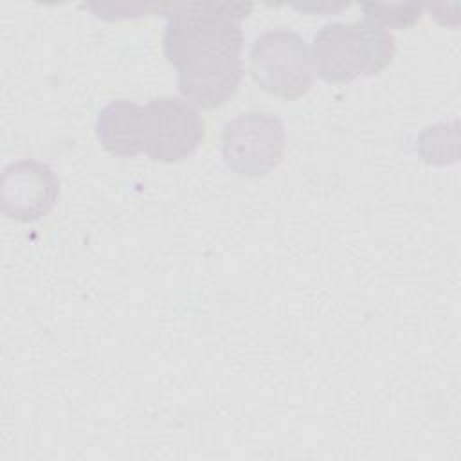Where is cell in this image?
Instances as JSON below:
<instances>
[{"mask_svg": "<svg viewBox=\"0 0 461 461\" xmlns=\"http://www.w3.org/2000/svg\"><path fill=\"white\" fill-rule=\"evenodd\" d=\"M155 11L167 18L164 56L176 68L223 58H240L243 32L240 22L252 11L249 2L162 4Z\"/></svg>", "mask_w": 461, "mask_h": 461, "instance_id": "1", "label": "cell"}, {"mask_svg": "<svg viewBox=\"0 0 461 461\" xmlns=\"http://www.w3.org/2000/svg\"><path fill=\"white\" fill-rule=\"evenodd\" d=\"M393 58V34L367 20L326 23L312 43L315 74L326 83H349L362 76L380 74Z\"/></svg>", "mask_w": 461, "mask_h": 461, "instance_id": "2", "label": "cell"}, {"mask_svg": "<svg viewBox=\"0 0 461 461\" xmlns=\"http://www.w3.org/2000/svg\"><path fill=\"white\" fill-rule=\"evenodd\" d=\"M249 72L267 94L294 101L313 85L315 68L306 41L290 29L261 32L250 45Z\"/></svg>", "mask_w": 461, "mask_h": 461, "instance_id": "3", "label": "cell"}, {"mask_svg": "<svg viewBox=\"0 0 461 461\" xmlns=\"http://www.w3.org/2000/svg\"><path fill=\"white\" fill-rule=\"evenodd\" d=\"M285 148V124L270 112H243L221 131L223 160L240 176H265L281 164Z\"/></svg>", "mask_w": 461, "mask_h": 461, "instance_id": "4", "label": "cell"}, {"mask_svg": "<svg viewBox=\"0 0 461 461\" xmlns=\"http://www.w3.org/2000/svg\"><path fill=\"white\" fill-rule=\"evenodd\" d=\"M205 122L180 97H157L144 106V151L155 162L173 164L191 157L202 144Z\"/></svg>", "mask_w": 461, "mask_h": 461, "instance_id": "5", "label": "cell"}, {"mask_svg": "<svg viewBox=\"0 0 461 461\" xmlns=\"http://www.w3.org/2000/svg\"><path fill=\"white\" fill-rule=\"evenodd\" d=\"M59 194V182L54 169L36 158H20L2 169L0 209L22 223L38 221L47 216Z\"/></svg>", "mask_w": 461, "mask_h": 461, "instance_id": "6", "label": "cell"}, {"mask_svg": "<svg viewBox=\"0 0 461 461\" xmlns=\"http://www.w3.org/2000/svg\"><path fill=\"white\" fill-rule=\"evenodd\" d=\"M243 70L240 58L211 59L178 68V92L193 106L212 110L223 104L240 86Z\"/></svg>", "mask_w": 461, "mask_h": 461, "instance_id": "7", "label": "cell"}, {"mask_svg": "<svg viewBox=\"0 0 461 461\" xmlns=\"http://www.w3.org/2000/svg\"><path fill=\"white\" fill-rule=\"evenodd\" d=\"M95 133L110 155H139L144 151V106L128 99L110 101L97 113Z\"/></svg>", "mask_w": 461, "mask_h": 461, "instance_id": "8", "label": "cell"}, {"mask_svg": "<svg viewBox=\"0 0 461 461\" xmlns=\"http://www.w3.org/2000/svg\"><path fill=\"white\" fill-rule=\"evenodd\" d=\"M364 11V20L369 23L382 27V29H405L414 25L425 9V4L421 2H398V4H387V2H369L360 5Z\"/></svg>", "mask_w": 461, "mask_h": 461, "instance_id": "9", "label": "cell"}]
</instances>
